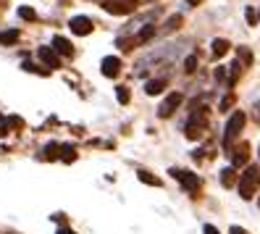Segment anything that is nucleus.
<instances>
[{"label":"nucleus","instance_id":"5701e85b","mask_svg":"<svg viewBox=\"0 0 260 234\" xmlns=\"http://www.w3.org/2000/svg\"><path fill=\"white\" fill-rule=\"evenodd\" d=\"M21 69H24V71H32V74H42V76H48V74H50V69L35 66V64H29V61H24V64H21Z\"/></svg>","mask_w":260,"mask_h":234},{"label":"nucleus","instance_id":"b1692460","mask_svg":"<svg viewBox=\"0 0 260 234\" xmlns=\"http://www.w3.org/2000/svg\"><path fill=\"white\" fill-rule=\"evenodd\" d=\"M184 71L187 74H194L197 71V53H192V55L184 58Z\"/></svg>","mask_w":260,"mask_h":234},{"label":"nucleus","instance_id":"f257e3e1","mask_svg":"<svg viewBox=\"0 0 260 234\" xmlns=\"http://www.w3.org/2000/svg\"><path fill=\"white\" fill-rule=\"evenodd\" d=\"M257 187H260V163L244 166V171L239 174V182H237L239 197L242 200H252V195L257 192Z\"/></svg>","mask_w":260,"mask_h":234},{"label":"nucleus","instance_id":"bb28decb","mask_svg":"<svg viewBox=\"0 0 260 234\" xmlns=\"http://www.w3.org/2000/svg\"><path fill=\"white\" fill-rule=\"evenodd\" d=\"M8 127L11 129H21L24 127V119L21 116H8Z\"/></svg>","mask_w":260,"mask_h":234},{"label":"nucleus","instance_id":"4468645a","mask_svg":"<svg viewBox=\"0 0 260 234\" xmlns=\"http://www.w3.org/2000/svg\"><path fill=\"white\" fill-rule=\"evenodd\" d=\"M237 182H239V174H237L234 166H229V168L221 171V184H223V187H234Z\"/></svg>","mask_w":260,"mask_h":234},{"label":"nucleus","instance_id":"2f4dec72","mask_svg":"<svg viewBox=\"0 0 260 234\" xmlns=\"http://www.w3.org/2000/svg\"><path fill=\"white\" fill-rule=\"evenodd\" d=\"M229 234H250V231L242 229V226H232V229H229Z\"/></svg>","mask_w":260,"mask_h":234},{"label":"nucleus","instance_id":"72a5a7b5","mask_svg":"<svg viewBox=\"0 0 260 234\" xmlns=\"http://www.w3.org/2000/svg\"><path fill=\"white\" fill-rule=\"evenodd\" d=\"M58 234H74V231H71L69 226H60V229H58Z\"/></svg>","mask_w":260,"mask_h":234},{"label":"nucleus","instance_id":"f03ea898","mask_svg":"<svg viewBox=\"0 0 260 234\" xmlns=\"http://www.w3.org/2000/svg\"><path fill=\"white\" fill-rule=\"evenodd\" d=\"M244 124H247V116H244V111H234L232 116H229L226 129H223V150H232L234 139H237L239 132L244 129Z\"/></svg>","mask_w":260,"mask_h":234},{"label":"nucleus","instance_id":"dca6fc26","mask_svg":"<svg viewBox=\"0 0 260 234\" xmlns=\"http://www.w3.org/2000/svg\"><path fill=\"white\" fill-rule=\"evenodd\" d=\"M237 61L247 69V66H252V53H250V48H244V45H239L237 48Z\"/></svg>","mask_w":260,"mask_h":234},{"label":"nucleus","instance_id":"f8f14e48","mask_svg":"<svg viewBox=\"0 0 260 234\" xmlns=\"http://www.w3.org/2000/svg\"><path fill=\"white\" fill-rule=\"evenodd\" d=\"M155 35H158V29H155V24H145V26L140 29V32H137L134 42H137V45H145V42H150V40L155 37Z\"/></svg>","mask_w":260,"mask_h":234},{"label":"nucleus","instance_id":"9d476101","mask_svg":"<svg viewBox=\"0 0 260 234\" xmlns=\"http://www.w3.org/2000/svg\"><path fill=\"white\" fill-rule=\"evenodd\" d=\"M53 50H55L58 55H66V58H71V55H74V45H71L66 37L55 35V37H53Z\"/></svg>","mask_w":260,"mask_h":234},{"label":"nucleus","instance_id":"6e6552de","mask_svg":"<svg viewBox=\"0 0 260 234\" xmlns=\"http://www.w3.org/2000/svg\"><path fill=\"white\" fill-rule=\"evenodd\" d=\"M37 55L48 69H60V58H58V53L53 48H37Z\"/></svg>","mask_w":260,"mask_h":234},{"label":"nucleus","instance_id":"6ab92c4d","mask_svg":"<svg viewBox=\"0 0 260 234\" xmlns=\"http://www.w3.org/2000/svg\"><path fill=\"white\" fill-rule=\"evenodd\" d=\"M137 179H140L142 184H150V187H160V179L152 177V174H147V171H137Z\"/></svg>","mask_w":260,"mask_h":234},{"label":"nucleus","instance_id":"393cba45","mask_svg":"<svg viewBox=\"0 0 260 234\" xmlns=\"http://www.w3.org/2000/svg\"><path fill=\"white\" fill-rule=\"evenodd\" d=\"M19 16H21L24 21H35V19H37V13H35V8H29V6H21V8H19Z\"/></svg>","mask_w":260,"mask_h":234},{"label":"nucleus","instance_id":"4be33fe9","mask_svg":"<svg viewBox=\"0 0 260 234\" xmlns=\"http://www.w3.org/2000/svg\"><path fill=\"white\" fill-rule=\"evenodd\" d=\"M116 45H118V48L124 50V53H129V50H134V45H137V42H134V37H118Z\"/></svg>","mask_w":260,"mask_h":234},{"label":"nucleus","instance_id":"a878e982","mask_svg":"<svg viewBox=\"0 0 260 234\" xmlns=\"http://www.w3.org/2000/svg\"><path fill=\"white\" fill-rule=\"evenodd\" d=\"M244 19H247L250 26H255V24H257V11H255L252 6H247V8H244Z\"/></svg>","mask_w":260,"mask_h":234},{"label":"nucleus","instance_id":"a211bd4d","mask_svg":"<svg viewBox=\"0 0 260 234\" xmlns=\"http://www.w3.org/2000/svg\"><path fill=\"white\" fill-rule=\"evenodd\" d=\"M60 161H63V163H74L76 161V148L74 145H60Z\"/></svg>","mask_w":260,"mask_h":234},{"label":"nucleus","instance_id":"39448f33","mask_svg":"<svg viewBox=\"0 0 260 234\" xmlns=\"http://www.w3.org/2000/svg\"><path fill=\"white\" fill-rule=\"evenodd\" d=\"M181 100H184V95H181V92H171V95H168V98L160 103L158 116H160V119H171V116H174V111L181 105Z\"/></svg>","mask_w":260,"mask_h":234},{"label":"nucleus","instance_id":"0eeeda50","mask_svg":"<svg viewBox=\"0 0 260 234\" xmlns=\"http://www.w3.org/2000/svg\"><path fill=\"white\" fill-rule=\"evenodd\" d=\"M69 26H71V32H74V35H79V37H87V35L95 29L92 19H87V16H74V19L69 21Z\"/></svg>","mask_w":260,"mask_h":234},{"label":"nucleus","instance_id":"7ed1b4c3","mask_svg":"<svg viewBox=\"0 0 260 234\" xmlns=\"http://www.w3.org/2000/svg\"><path fill=\"white\" fill-rule=\"evenodd\" d=\"M168 174H171L176 182H181V187L189 192V195H197L200 190V177L192 174V171H181V168H168Z\"/></svg>","mask_w":260,"mask_h":234},{"label":"nucleus","instance_id":"c756f323","mask_svg":"<svg viewBox=\"0 0 260 234\" xmlns=\"http://www.w3.org/2000/svg\"><path fill=\"white\" fill-rule=\"evenodd\" d=\"M213 76H216V82H226V66H218Z\"/></svg>","mask_w":260,"mask_h":234},{"label":"nucleus","instance_id":"f704fd0d","mask_svg":"<svg viewBox=\"0 0 260 234\" xmlns=\"http://www.w3.org/2000/svg\"><path fill=\"white\" fill-rule=\"evenodd\" d=\"M187 3H189V6H197V3H200V0H187Z\"/></svg>","mask_w":260,"mask_h":234},{"label":"nucleus","instance_id":"c85d7f7f","mask_svg":"<svg viewBox=\"0 0 260 234\" xmlns=\"http://www.w3.org/2000/svg\"><path fill=\"white\" fill-rule=\"evenodd\" d=\"M8 132H11V127H8V119L0 116V137H6Z\"/></svg>","mask_w":260,"mask_h":234},{"label":"nucleus","instance_id":"423d86ee","mask_svg":"<svg viewBox=\"0 0 260 234\" xmlns=\"http://www.w3.org/2000/svg\"><path fill=\"white\" fill-rule=\"evenodd\" d=\"M100 71H103V76H108V79L118 76L121 74V58L118 55H105L100 61Z\"/></svg>","mask_w":260,"mask_h":234},{"label":"nucleus","instance_id":"7c9ffc66","mask_svg":"<svg viewBox=\"0 0 260 234\" xmlns=\"http://www.w3.org/2000/svg\"><path fill=\"white\" fill-rule=\"evenodd\" d=\"M203 231H205V234H221V231H218L216 226H213V224H205V226H203Z\"/></svg>","mask_w":260,"mask_h":234},{"label":"nucleus","instance_id":"9b49d317","mask_svg":"<svg viewBox=\"0 0 260 234\" xmlns=\"http://www.w3.org/2000/svg\"><path fill=\"white\" fill-rule=\"evenodd\" d=\"M163 87H168V76H158V79H150V82L145 84V92L152 98V95H160Z\"/></svg>","mask_w":260,"mask_h":234},{"label":"nucleus","instance_id":"f3484780","mask_svg":"<svg viewBox=\"0 0 260 234\" xmlns=\"http://www.w3.org/2000/svg\"><path fill=\"white\" fill-rule=\"evenodd\" d=\"M19 29H8V32H0V45H16L19 42Z\"/></svg>","mask_w":260,"mask_h":234},{"label":"nucleus","instance_id":"cd10ccee","mask_svg":"<svg viewBox=\"0 0 260 234\" xmlns=\"http://www.w3.org/2000/svg\"><path fill=\"white\" fill-rule=\"evenodd\" d=\"M232 105H234V95H226V98L218 103V111H229Z\"/></svg>","mask_w":260,"mask_h":234},{"label":"nucleus","instance_id":"1a4fd4ad","mask_svg":"<svg viewBox=\"0 0 260 234\" xmlns=\"http://www.w3.org/2000/svg\"><path fill=\"white\" fill-rule=\"evenodd\" d=\"M247 158H250V145H247V142H239V145L232 150V163H234V168L244 166V163H247Z\"/></svg>","mask_w":260,"mask_h":234},{"label":"nucleus","instance_id":"c9c22d12","mask_svg":"<svg viewBox=\"0 0 260 234\" xmlns=\"http://www.w3.org/2000/svg\"><path fill=\"white\" fill-rule=\"evenodd\" d=\"M257 21H260V11H257Z\"/></svg>","mask_w":260,"mask_h":234},{"label":"nucleus","instance_id":"ddd939ff","mask_svg":"<svg viewBox=\"0 0 260 234\" xmlns=\"http://www.w3.org/2000/svg\"><path fill=\"white\" fill-rule=\"evenodd\" d=\"M210 48H213V58H223L229 53V48H232V42L223 40V37H216V40L210 42Z\"/></svg>","mask_w":260,"mask_h":234},{"label":"nucleus","instance_id":"2eb2a0df","mask_svg":"<svg viewBox=\"0 0 260 234\" xmlns=\"http://www.w3.org/2000/svg\"><path fill=\"white\" fill-rule=\"evenodd\" d=\"M42 158L45 161H58L60 158V145L58 142H48V145H45V150H42Z\"/></svg>","mask_w":260,"mask_h":234},{"label":"nucleus","instance_id":"20e7f679","mask_svg":"<svg viewBox=\"0 0 260 234\" xmlns=\"http://www.w3.org/2000/svg\"><path fill=\"white\" fill-rule=\"evenodd\" d=\"M103 8L113 16H121V13H132L137 8V0H103Z\"/></svg>","mask_w":260,"mask_h":234},{"label":"nucleus","instance_id":"412c9836","mask_svg":"<svg viewBox=\"0 0 260 234\" xmlns=\"http://www.w3.org/2000/svg\"><path fill=\"white\" fill-rule=\"evenodd\" d=\"M116 98H118V103H121V105H126V103L132 100V95H129V87L118 84V87H116Z\"/></svg>","mask_w":260,"mask_h":234},{"label":"nucleus","instance_id":"aec40b11","mask_svg":"<svg viewBox=\"0 0 260 234\" xmlns=\"http://www.w3.org/2000/svg\"><path fill=\"white\" fill-rule=\"evenodd\" d=\"M181 21H184V19H181L179 13H174V16L163 24V32H174V29H179V26H181Z\"/></svg>","mask_w":260,"mask_h":234},{"label":"nucleus","instance_id":"473e14b6","mask_svg":"<svg viewBox=\"0 0 260 234\" xmlns=\"http://www.w3.org/2000/svg\"><path fill=\"white\" fill-rule=\"evenodd\" d=\"M192 158H194V161H203V150H200V148L192 150Z\"/></svg>","mask_w":260,"mask_h":234}]
</instances>
